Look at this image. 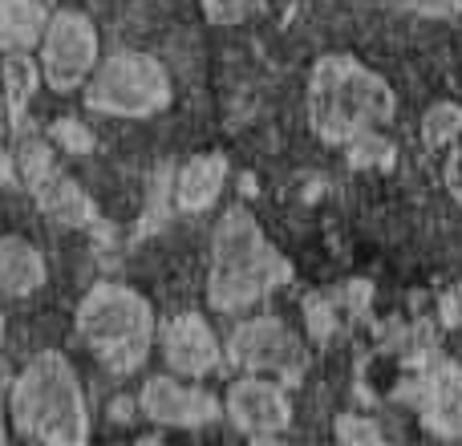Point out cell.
<instances>
[{"label":"cell","instance_id":"16","mask_svg":"<svg viewBox=\"0 0 462 446\" xmlns=\"http://www.w3.org/2000/svg\"><path fill=\"white\" fill-rule=\"evenodd\" d=\"M41 81V65L29 53H5L0 65V94H5V114L13 118V126H21L24 106H29L32 89Z\"/></svg>","mask_w":462,"mask_h":446},{"label":"cell","instance_id":"26","mask_svg":"<svg viewBox=\"0 0 462 446\" xmlns=\"http://www.w3.org/2000/svg\"><path fill=\"white\" fill-rule=\"evenodd\" d=\"M130 410H134V402H114V418H130Z\"/></svg>","mask_w":462,"mask_h":446},{"label":"cell","instance_id":"21","mask_svg":"<svg viewBox=\"0 0 462 446\" xmlns=\"http://www.w3.org/2000/svg\"><path fill=\"white\" fill-rule=\"evenodd\" d=\"M398 8L406 13H418V16H462V0H393Z\"/></svg>","mask_w":462,"mask_h":446},{"label":"cell","instance_id":"13","mask_svg":"<svg viewBox=\"0 0 462 446\" xmlns=\"http://www.w3.org/2000/svg\"><path fill=\"white\" fill-rule=\"evenodd\" d=\"M29 191L37 195L41 211H45L49 219L65 223V228H89V223L97 219V211H94V203L86 200V191H81L69 175H61L57 167H49L37 183H29Z\"/></svg>","mask_w":462,"mask_h":446},{"label":"cell","instance_id":"15","mask_svg":"<svg viewBox=\"0 0 462 446\" xmlns=\"http://www.w3.org/2000/svg\"><path fill=\"white\" fill-rule=\"evenodd\" d=\"M49 24L41 0H0V53H32Z\"/></svg>","mask_w":462,"mask_h":446},{"label":"cell","instance_id":"8","mask_svg":"<svg viewBox=\"0 0 462 446\" xmlns=\"http://www.w3.org/2000/svg\"><path fill=\"white\" fill-rule=\"evenodd\" d=\"M224 414L231 418V426H236L239 434L263 442V439H276V434L288 431V423H292V402H288V394H284V382L247 374L227 386Z\"/></svg>","mask_w":462,"mask_h":446},{"label":"cell","instance_id":"18","mask_svg":"<svg viewBox=\"0 0 462 446\" xmlns=\"http://www.w3.org/2000/svg\"><path fill=\"white\" fill-rule=\"evenodd\" d=\"M345 151H349V167H357V171H390L393 167V143L382 138L377 130H365V135L349 138Z\"/></svg>","mask_w":462,"mask_h":446},{"label":"cell","instance_id":"3","mask_svg":"<svg viewBox=\"0 0 462 446\" xmlns=\"http://www.w3.org/2000/svg\"><path fill=\"white\" fill-rule=\"evenodd\" d=\"M288 280V260L272 247L247 208H231L211 236L208 304L216 312H244Z\"/></svg>","mask_w":462,"mask_h":446},{"label":"cell","instance_id":"5","mask_svg":"<svg viewBox=\"0 0 462 446\" xmlns=\"http://www.w3.org/2000/svg\"><path fill=\"white\" fill-rule=\"evenodd\" d=\"M81 89H86L89 110L106 118H154L175 98L167 65L138 49H118L102 57Z\"/></svg>","mask_w":462,"mask_h":446},{"label":"cell","instance_id":"7","mask_svg":"<svg viewBox=\"0 0 462 446\" xmlns=\"http://www.w3.org/2000/svg\"><path fill=\"white\" fill-rule=\"evenodd\" d=\"M41 78L49 89L57 94H73V89L86 86V78L94 73V65L102 61V41L89 16L61 8V13H49V24L41 33Z\"/></svg>","mask_w":462,"mask_h":446},{"label":"cell","instance_id":"9","mask_svg":"<svg viewBox=\"0 0 462 446\" xmlns=\"http://www.w3.org/2000/svg\"><path fill=\"white\" fill-rule=\"evenodd\" d=\"M138 410L143 418L159 426H175V431H199V426H211L224 406L211 390L203 386H187L171 374H159L151 382H143V394H138Z\"/></svg>","mask_w":462,"mask_h":446},{"label":"cell","instance_id":"27","mask_svg":"<svg viewBox=\"0 0 462 446\" xmlns=\"http://www.w3.org/2000/svg\"><path fill=\"white\" fill-rule=\"evenodd\" d=\"M0 345H5V312H0Z\"/></svg>","mask_w":462,"mask_h":446},{"label":"cell","instance_id":"2","mask_svg":"<svg viewBox=\"0 0 462 446\" xmlns=\"http://www.w3.org/2000/svg\"><path fill=\"white\" fill-rule=\"evenodd\" d=\"M8 426L16 439L78 446L89 439V406L73 361L57 349H45L24 361L8 390Z\"/></svg>","mask_w":462,"mask_h":446},{"label":"cell","instance_id":"20","mask_svg":"<svg viewBox=\"0 0 462 446\" xmlns=\"http://www.w3.org/2000/svg\"><path fill=\"white\" fill-rule=\"evenodd\" d=\"M333 434L341 442H357V446L382 442V431H377V423H369V418H361V414H341L333 423Z\"/></svg>","mask_w":462,"mask_h":446},{"label":"cell","instance_id":"28","mask_svg":"<svg viewBox=\"0 0 462 446\" xmlns=\"http://www.w3.org/2000/svg\"><path fill=\"white\" fill-rule=\"evenodd\" d=\"M0 118H5V94H0Z\"/></svg>","mask_w":462,"mask_h":446},{"label":"cell","instance_id":"22","mask_svg":"<svg viewBox=\"0 0 462 446\" xmlns=\"http://www.w3.org/2000/svg\"><path fill=\"white\" fill-rule=\"evenodd\" d=\"M53 138L65 146V151H89V146H94V138H89L73 118H65L61 126H53Z\"/></svg>","mask_w":462,"mask_h":446},{"label":"cell","instance_id":"14","mask_svg":"<svg viewBox=\"0 0 462 446\" xmlns=\"http://www.w3.org/2000/svg\"><path fill=\"white\" fill-rule=\"evenodd\" d=\"M45 284V256L21 236H0V296H29Z\"/></svg>","mask_w":462,"mask_h":446},{"label":"cell","instance_id":"12","mask_svg":"<svg viewBox=\"0 0 462 446\" xmlns=\"http://www.w3.org/2000/svg\"><path fill=\"white\" fill-rule=\"evenodd\" d=\"M227 183V159L224 154H195L179 167L175 175V203L187 216H199V211L216 208L219 191Z\"/></svg>","mask_w":462,"mask_h":446},{"label":"cell","instance_id":"6","mask_svg":"<svg viewBox=\"0 0 462 446\" xmlns=\"http://www.w3.org/2000/svg\"><path fill=\"white\" fill-rule=\"evenodd\" d=\"M224 358L244 374H260V377H276L284 386H296L309 369V353L304 341L276 317H252L244 325L231 329Z\"/></svg>","mask_w":462,"mask_h":446},{"label":"cell","instance_id":"4","mask_svg":"<svg viewBox=\"0 0 462 446\" xmlns=\"http://www.w3.org/2000/svg\"><path fill=\"white\" fill-rule=\"evenodd\" d=\"M78 337L97 358V366L126 377L146 366L159 321L143 293L126 284H94L78 304Z\"/></svg>","mask_w":462,"mask_h":446},{"label":"cell","instance_id":"25","mask_svg":"<svg viewBox=\"0 0 462 446\" xmlns=\"http://www.w3.org/2000/svg\"><path fill=\"white\" fill-rule=\"evenodd\" d=\"M13 434V426H8V406H5V398H0V442Z\"/></svg>","mask_w":462,"mask_h":446},{"label":"cell","instance_id":"23","mask_svg":"<svg viewBox=\"0 0 462 446\" xmlns=\"http://www.w3.org/2000/svg\"><path fill=\"white\" fill-rule=\"evenodd\" d=\"M447 187L450 195L462 203V143L450 146V159H447Z\"/></svg>","mask_w":462,"mask_h":446},{"label":"cell","instance_id":"11","mask_svg":"<svg viewBox=\"0 0 462 446\" xmlns=\"http://www.w3.org/2000/svg\"><path fill=\"white\" fill-rule=\"evenodd\" d=\"M422 423L442 439H462V366H439L422 382Z\"/></svg>","mask_w":462,"mask_h":446},{"label":"cell","instance_id":"17","mask_svg":"<svg viewBox=\"0 0 462 446\" xmlns=\"http://www.w3.org/2000/svg\"><path fill=\"white\" fill-rule=\"evenodd\" d=\"M462 138V106L458 102H439L426 110L422 118V143L426 151H447Z\"/></svg>","mask_w":462,"mask_h":446},{"label":"cell","instance_id":"10","mask_svg":"<svg viewBox=\"0 0 462 446\" xmlns=\"http://www.w3.org/2000/svg\"><path fill=\"white\" fill-rule=\"evenodd\" d=\"M159 349L171 374L179 377H208L224 361V345H219L216 329L199 312H179V317L159 325Z\"/></svg>","mask_w":462,"mask_h":446},{"label":"cell","instance_id":"1","mask_svg":"<svg viewBox=\"0 0 462 446\" xmlns=\"http://www.w3.org/2000/svg\"><path fill=\"white\" fill-rule=\"evenodd\" d=\"M304 114L309 130L325 146H345L349 138L377 130L393 122L398 114V94L382 73L361 65L349 53H325L317 57L304 89Z\"/></svg>","mask_w":462,"mask_h":446},{"label":"cell","instance_id":"19","mask_svg":"<svg viewBox=\"0 0 462 446\" xmlns=\"http://www.w3.org/2000/svg\"><path fill=\"white\" fill-rule=\"evenodd\" d=\"M203 13H208L211 24H239L252 13H260L268 0H199Z\"/></svg>","mask_w":462,"mask_h":446},{"label":"cell","instance_id":"24","mask_svg":"<svg viewBox=\"0 0 462 446\" xmlns=\"http://www.w3.org/2000/svg\"><path fill=\"white\" fill-rule=\"evenodd\" d=\"M442 312H447V321L455 325V321H462V288L455 296H447V304H442Z\"/></svg>","mask_w":462,"mask_h":446}]
</instances>
